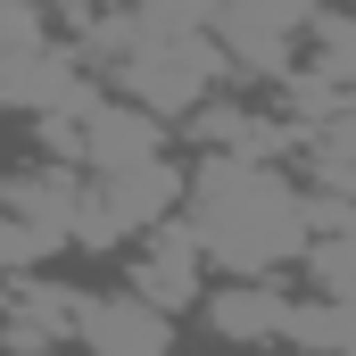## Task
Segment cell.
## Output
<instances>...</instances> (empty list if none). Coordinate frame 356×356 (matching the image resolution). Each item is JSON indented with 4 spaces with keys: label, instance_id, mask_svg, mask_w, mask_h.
Wrapping results in <instances>:
<instances>
[{
    "label": "cell",
    "instance_id": "cell-1",
    "mask_svg": "<svg viewBox=\"0 0 356 356\" xmlns=\"http://www.w3.org/2000/svg\"><path fill=\"white\" fill-rule=\"evenodd\" d=\"M191 232L224 273L257 282L315 249V199L290 191L266 158H207L191 175Z\"/></svg>",
    "mask_w": 356,
    "mask_h": 356
},
{
    "label": "cell",
    "instance_id": "cell-2",
    "mask_svg": "<svg viewBox=\"0 0 356 356\" xmlns=\"http://www.w3.org/2000/svg\"><path fill=\"white\" fill-rule=\"evenodd\" d=\"M216 75H232V58H224V42L216 33H199V25H158L124 67H116V83L133 91L149 116H199L207 108V91H216Z\"/></svg>",
    "mask_w": 356,
    "mask_h": 356
},
{
    "label": "cell",
    "instance_id": "cell-3",
    "mask_svg": "<svg viewBox=\"0 0 356 356\" xmlns=\"http://www.w3.org/2000/svg\"><path fill=\"white\" fill-rule=\"evenodd\" d=\"M175 199H191V182L158 158V166H124V175H99L83 191V207H75V241L91 249H108V241H124V232H158L166 216H175Z\"/></svg>",
    "mask_w": 356,
    "mask_h": 356
},
{
    "label": "cell",
    "instance_id": "cell-4",
    "mask_svg": "<svg viewBox=\"0 0 356 356\" xmlns=\"http://www.w3.org/2000/svg\"><path fill=\"white\" fill-rule=\"evenodd\" d=\"M207 33L224 42L232 75H290L298 33H315V0H224Z\"/></svg>",
    "mask_w": 356,
    "mask_h": 356
},
{
    "label": "cell",
    "instance_id": "cell-5",
    "mask_svg": "<svg viewBox=\"0 0 356 356\" xmlns=\"http://www.w3.org/2000/svg\"><path fill=\"white\" fill-rule=\"evenodd\" d=\"M75 348L83 356H175V323L141 290H91L83 323H75Z\"/></svg>",
    "mask_w": 356,
    "mask_h": 356
},
{
    "label": "cell",
    "instance_id": "cell-6",
    "mask_svg": "<svg viewBox=\"0 0 356 356\" xmlns=\"http://www.w3.org/2000/svg\"><path fill=\"white\" fill-rule=\"evenodd\" d=\"M166 149V124L141 108V99H99L83 116V166L91 175H124V166H158Z\"/></svg>",
    "mask_w": 356,
    "mask_h": 356
},
{
    "label": "cell",
    "instance_id": "cell-7",
    "mask_svg": "<svg viewBox=\"0 0 356 356\" xmlns=\"http://www.w3.org/2000/svg\"><path fill=\"white\" fill-rule=\"evenodd\" d=\"M75 323H83V298L50 290L42 273H8V348H17V356L67 348V340H75Z\"/></svg>",
    "mask_w": 356,
    "mask_h": 356
},
{
    "label": "cell",
    "instance_id": "cell-8",
    "mask_svg": "<svg viewBox=\"0 0 356 356\" xmlns=\"http://www.w3.org/2000/svg\"><path fill=\"white\" fill-rule=\"evenodd\" d=\"M199 266H207L199 232H191V224H158L149 249L133 257V290L158 298V307H199Z\"/></svg>",
    "mask_w": 356,
    "mask_h": 356
},
{
    "label": "cell",
    "instance_id": "cell-9",
    "mask_svg": "<svg viewBox=\"0 0 356 356\" xmlns=\"http://www.w3.org/2000/svg\"><path fill=\"white\" fill-rule=\"evenodd\" d=\"M207 323L224 340H290L298 298L273 290V282H224V290H207Z\"/></svg>",
    "mask_w": 356,
    "mask_h": 356
},
{
    "label": "cell",
    "instance_id": "cell-10",
    "mask_svg": "<svg viewBox=\"0 0 356 356\" xmlns=\"http://www.w3.org/2000/svg\"><path fill=\"white\" fill-rule=\"evenodd\" d=\"M307 273H315V298H348L356 307V199H315Z\"/></svg>",
    "mask_w": 356,
    "mask_h": 356
},
{
    "label": "cell",
    "instance_id": "cell-11",
    "mask_svg": "<svg viewBox=\"0 0 356 356\" xmlns=\"http://www.w3.org/2000/svg\"><path fill=\"white\" fill-rule=\"evenodd\" d=\"M307 175L323 182V199H356V108L307 133Z\"/></svg>",
    "mask_w": 356,
    "mask_h": 356
},
{
    "label": "cell",
    "instance_id": "cell-12",
    "mask_svg": "<svg viewBox=\"0 0 356 356\" xmlns=\"http://www.w3.org/2000/svg\"><path fill=\"white\" fill-rule=\"evenodd\" d=\"M298 348H323V356H356V307L348 298H307L298 323H290Z\"/></svg>",
    "mask_w": 356,
    "mask_h": 356
}]
</instances>
